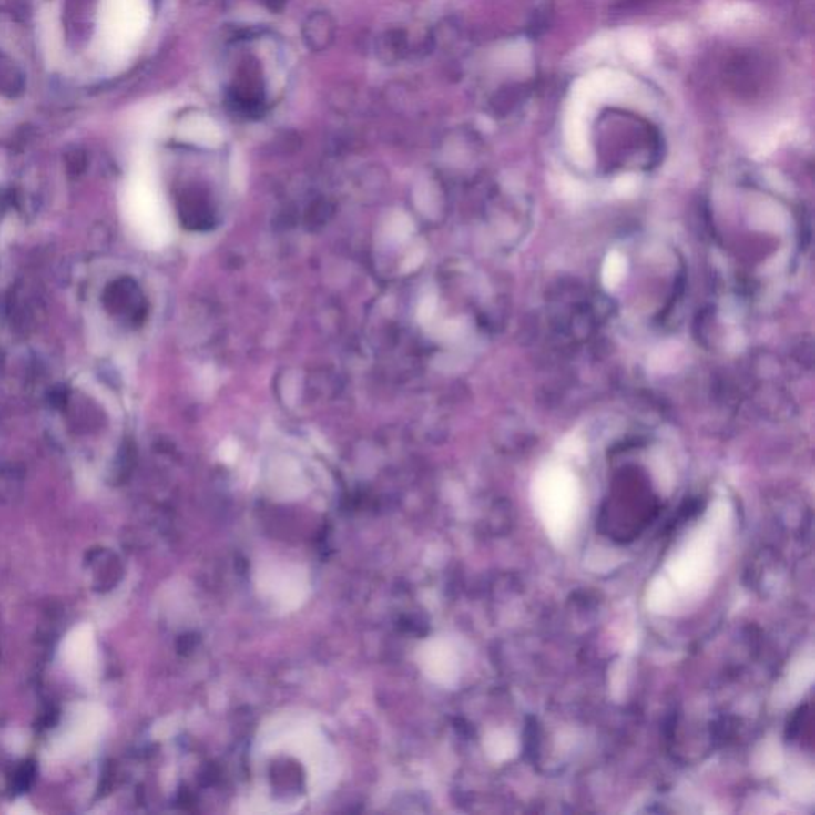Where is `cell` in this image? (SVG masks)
<instances>
[{
	"label": "cell",
	"instance_id": "6da1fadb",
	"mask_svg": "<svg viewBox=\"0 0 815 815\" xmlns=\"http://www.w3.org/2000/svg\"><path fill=\"white\" fill-rule=\"evenodd\" d=\"M125 210L127 220L131 221L134 229L148 244L161 246L168 239L169 221L165 206L161 203L153 185L144 176L136 178L133 184L129 185Z\"/></svg>",
	"mask_w": 815,
	"mask_h": 815
},
{
	"label": "cell",
	"instance_id": "7a4b0ae2",
	"mask_svg": "<svg viewBox=\"0 0 815 815\" xmlns=\"http://www.w3.org/2000/svg\"><path fill=\"white\" fill-rule=\"evenodd\" d=\"M64 659L78 678L91 680L96 677L95 638L91 627L80 626L70 632L64 644Z\"/></svg>",
	"mask_w": 815,
	"mask_h": 815
},
{
	"label": "cell",
	"instance_id": "3957f363",
	"mask_svg": "<svg viewBox=\"0 0 815 815\" xmlns=\"http://www.w3.org/2000/svg\"><path fill=\"white\" fill-rule=\"evenodd\" d=\"M185 133L188 139L201 146L214 147L220 142V131L208 117L191 118L190 123L185 127Z\"/></svg>",
	"mask_w": 815,
	"mask_h": 815
},
{
	"label": "cell",
	"instance_id": "277c9868",
	"mask_svg": "<svg viewBox=\"0 0 815 815\" xmlns=\"http://www.w3.org/2000/svg\"><path fill=\"white\" fill-rule=\"evenodd\" d=\"M6 744L15 752H21L25 747V736L19 731H10V736H6Z\"/></svg>",
	"mask_w": 815,
	"mask_h": 815
},
{
	"label": "cell",
	"instance_id": "5b68a950",
	"mask_svg": "<svg viewBox=\"0 0 815 815\" xmlns=\"http://www.w3.org/2000/svg\"><path fill=\"white\" fill-rule=\"evenodd\" d=\"M12 812H15V814H31L32 810L25 803H18L15 808H12Z\"/></svg>",
	"mask_w": 815,
	"mask_h": 815
}]
</instances>
